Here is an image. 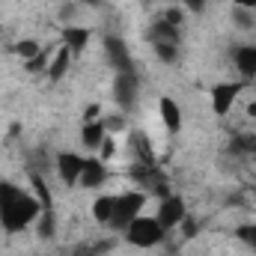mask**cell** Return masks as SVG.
<instances>
[{"label": "cell", "mask_w": 256, "mask_h": 256, "mask_svg": "<svg viewBox=\"0 0 256 256\" xmlns=\"http://www.w3.org/2000/svg\"><path fill=\"white\" fill-rule=\"evenodd\" d=\"M39 214H42V200L36 194L9 182V179H0V226H3V232L18 236L30 224H36Z\"/></svg>", "instance_id": "6da1fadb"}, {"label": "cell", "mask_w": 256, "mask_h": 256, "mask_svg": "<svg viewBox=\"0 0 256 256\" xmlns=\"http://www.w3.org/2000/svg\"><path fill=\"white\" fill-rule=\"evenodd\" d=\"M126 242L131 248H155V244H161L164 238H167V230L161 226V220L155 218V214H137L131 224L126 226Z\"/></svg>", "instance_id": "7a4b0ae2"}, {"label": "cell", "mask_w": 256, "mask_h": 256, "mask_svg": "<svg viewBox=\"0 0 256 256\" xmlns=\"http://www.w3.org/2000/svg\"><path fill=\"white\" fill-rule=\"evenodd\" d=\"M146 200H149V194L140 191V188L116 194V208H114V218H110V224H108V226H110V230H116V232H126L128 224H131L137 214H143Z\"/></svg>", "instance_id": "3957f363"}, {"label": "cell", "mask_w": 256, "mask_h": 256, "mask_svg": "<svg viewBox=\"0 0 256 256\" xmlns=\"http://www.w3.org/2000/svg\"><path fill=\"white\" fill-rule=\"evenodd\" d=\"M244 90H248V80H220V84H214L212 92H208L212 114H214V116H226V114L236 108V102H238V96H242Z\"/></svg>", "instance_id": "277c9868"}, {"label": "cell", "mask_w": 256, "mask_h": 256, "mask_svg": "<svg viewBox=\"0 0 256 256\" xmlns=\"http://www.w3.org/2000/svg\"><path fill=\"white\" fill-rule=\"evenodd\" d=\"M137 98H140L137 72H116V78H114V102L120 104V110H134Z\"/></svg>", "instance_id": "5b68a950"}, {"label": "cell", "mask_w": 256, "mask_h": 256, "mask_svg": "<svg viewBox=\"0 0 256 256\" xmlns=\"http://www.w3.org/2000/svg\"><path fill=\"white\" fill-rule=\"evenodd\" d=\"M155 218L161 220V226H164L167 232H170V230H179V224L188 218V202H185V196H179V194H167V196L158 202Z\"/></svg>", "instance_id": "8992f818"}, {"label": "cell", "mask_w": 256, "mask_h": 256, "mask_svg": "<svg viewBox=\"0 0 256 256\" xmlns=\"http://www.w3.org/2000/svg\"><path fill=\"white\" fill-rule=\"evenodd\" d=\"M102 48H104L108 63L114 66L116 72H134V60H131V51H128L126 39H120V36H104V39H102Z\"/></svg>", "instance_id": "52a82bcc"}, {"label": "cell", "mask_w": 256, "mask_h": 256, "mask_svg": "<svg viewBox=\"0 0 256 256\" xmlns=\"http://www.w3.org/2000/svg\"><path fill=\"white\" fill-rule=\"evenodd\" d=\"M84 155L80 152H72V149H63V152H57V176H60V182L63 185H78V179H80V170H84Z\"/></svg>", "instance_id": "ba28073f"}, {"label": "cell", "mask_w": 256, "mask_h": 256, "mask_svg": "<svg viewBox=\"0 0 256 256\" xmlns=\"http://www.w3.org/2000/svg\"><path fill=\"white\" fill-rule=\"evenodd\" d=\"M108 161H102L98 155L96 158H86L84 161V170H80V179H78V185L80 188H86V191H98L104 182H108Z\"/></svg>", "instance_id": "9c48e42d"}, {"label": "cell", "mask_w": 256, "mask_h": 256, "mask_svg": "<svg viewBox=\"0 0 256 256\" xmlns=\"http://www.w3.org/2000/svg\"><path fill=\"white\" fill-rule=\"evenodd\" d=\"M158 110H161V122H164V128H167L170 134H179V131H182V104H179L176 98L164 96V98L158 102Z\"/></svg>", "instance_id": "30bf717a"}, {"label": "cell", "mask_w": 256, "mask_h": 256, "mask_svg": "<svg viewBox=\"0 0 256 256\" xmlns=\"http://www.w3.org/2000/svg\"><path fill=\"white\" fill-rule=\"evenodd\" d=\"M232 60L244 80H256V45H238L232 51Z\"/></svg>", "instance_id": "8fae6325"}, {"label": "cell", "mask_w": 256, "mask_h": 256, "mask_svg": "<svg viewBox=\"0 0 256 256\" xmlns=\"http://www.w3.org/2000/svg\"><path fill=\"white\" fill-rule=\"evenodd\" d=\"M90 36H92V30H90V27L68 24V27L63 30V45L72 51V57H74V54H80V51L90 45Z\"/></svg>", "instance_id": "7c38bea8"}, {"label": "cell", "mask_w": 256, "mask_h": 256, "mask_svg": "<svg viewBox=\"0 0 256 256\" xmlns=\"http://www.w3.org/2000/svg\"><path fill=\"white\" fill-rule=\"evenodd\" d=\"M128 143H131V152H134L137 164H155V146H152V140L143 131H134Z\"/></svg>", "instance_id": "4fadbf2b"}, {"label": "cell", "mask_w": 256, "mask_h": 256, "mask_svg": "<svg viewBox=\"0 0 256 256\" xmlns=\"http://www.w3.org/2000/svg\"><path fill=\"white\" fill-rule=\"evenodd\" d=\"M108 137V131L102 126V120H90V122H80V143L86 146V149H92V152H98V146H102V140Z\"/></svg>", "instance_id": "5bb4252c"}, {"label": "cell", "mask_w": 256, "mask_h": 256, "mask_svg": "<svg viewBox=\"0 0 256 256\" xmlns=\"http://www.w3.org/2000/svg\"><path fill=\"white\" fill-rule=\"evenodd\" d=\"M149 39L152 42H164V45H179L182 42V33H179V27H173L164 18H158L152 24V30H149Z\"/></svg>", "instance_id": "9a60e30c"}, {"label": "cell", "mask_w": 256, "mask_h": 256, "mask_svg": "<svg viewBox=\"0 0 256 256\" xmlns=\"http://www.w3.org/2000/svg\"><path fill=\"white\" fill-rule=\"evenodd\" d=\"M114 208H116V194H102V196H96V202H92V218H96V224L108 226L110 218H114Z\"/></svg>", "instance_id": "2e32d148"}, {"label": "cell", "mask_w": 256, "mask_h": 256, "mask_svg": "<svg viewBox=\"0 0 256 256\" xmlns=\"http://www.w3.org/2000/svg\"><path fill=\"white\" fill-rule=\"evenodd\" d=\"M68 66H72V51L63 45V48L54 51V57H51V63H48V72H45V74H48L51 80H63L66 72H68Z\"/></svg>", "instance_id": "e0dca14e"}, {"label": "cell", "mask_w": 256, "mask_h": 256, "mask_svg": "<svg viewBox=\"0 0 256 256\" xmlns=\"http://www.w3.org/2000/svg\"><path fill=\"white\" fill-rule=\"evenodd\" d=\"M39 238L42 242H51L54 236H57V214H54V206L51 208H42V214H39Z\"/></svg>", "instance_id": "ac0fdd59"}, {"label": "cell", "mask_w": 256, "mask_h": 256, "mask_svg": "<svg viewBox=\"0 0 256 256\" xmlns=\"http://www.w3.org/2000/svg\"><path fill=\"white\" fill-rule=\"evenodd\" d=\"M230 152L232 155H256V134H248V131L236 134L230 143Z\"/></svg>", "instance_id": "d6986e66"}, {"label": "cell", "mask_w": 256, "mask_h": 256, "mask_svg": "<svg viewBox=\"0 0 256 256\" xmlns=\"http://www.w3.org/2000/svg\"><path fill=\"white\" fill-rule=\"evenodd\" d=\"M12 51H15V57H21L24 63H30V60L42 51V45H39L36 39H21V42H15V45H12Z\"/></svg>", "instance_id": "ffe728a7"}, {"label": "cell", "mask_w": 256, "mask_h": 256, "mask_svg": "<svg viewBox=\"0 0 256 256\" xmlns=\"http://www.w3.org/2000/svg\"><path fill=\"white\" fill-rule=\"evenodd\" d=\"M232 21L238 30H256V9H232Z\"/></svg>", "instance_id": "44dd1931"}, {"label": "cell", "mask_w": 256, "mask_h": 256, "mask_svg": "<svg viewBox=\"0 0 256 256\" xmlns=\"http://www.w3.org/2000/svg\"><path fill=\"white\" fill-rule=\"evenodd\" d=\"M152 48H155V57L161 60L164 66H173L179 60V45H164V42H152Z\"/></svg>", "instance_id": "7402d4cb"}, {"label": "cell", "mask_w": 256, "mask_h": 256, "mask_svg": "<svg viewBox=\"0 0 256 256\" xmlns=\"http://www.w3.org/2000/svg\"><path fill=\"white\" fill-rule=\"evenodd\" d=\"M236 238L256 254V224H238L236 226Z\"/></svg>", "instance_id": "603a6c76"}, {"label": "cell", "mask_w": 256, "mask_h": 256, "mask_svg": "<svg viewBox=\"0 0 256 256\" xmlns=\"http://www.w3.org/2000/svg\"><path fill=\"white\" fill-rule=\"evenodd\" d=\"M102 126H104L108 134H120V131L128 128V120H126V114H104L102 116Z\"/></svg>", "instance_id": "cb8c5ba5"}, {"label": "cell", "mask_w": 256, "mask_h": 256, "mask_svg": "<svg viewBox=\"0 0 256 256\" xmlns=\"http://www.w3.org/2000/svg\"><path fill=\"white\" fill-rule=\"evenodd\" d=\"M51 57H54L51 51H39V54L30 60V63H24V68H27V72H48V63H51Z\"/></svg>", "instance_id": "d4e9b609"}, {"label": "cell", "mask_w": 256, "mask_h": 256, "mask_svg": "<svg viewBox=\"0 0 256 256\" xmlns=\"http://www.w3.org/2000/svg\"><path fill=\"white\" fill-rule=\"evenodd\" d=\"M161 18H164L167 24H173V27H179V30H182V24H185V9H182V6H179V9H176V6H170V9H164V15H161Z\"/></svg>", "instance_id": "484cf974"}, {"label": "cell", "mask_w": 256, "mask_h": 256, "mask_svg": "<svg viewBox=\"0 0 256 256\" xmlns=\"http://www.w3.org/2000/svg\"><path fill=\"white\" fill-rule=\"evenodd\" d=\"M116 155V140H114V134H108L104 140H102V146H98V158L102 161H110Z\"/></svg>", "instance_id": "4316f807"}, {"label": "cell", "mask_w": 256, "mask_h": 256, "mask_svg": "<svg viewBox=\"0 0 256 256\" xmlns=\"http://www.w3.org/2000/svg\"><path fill=\"white\" fill-rule=\"evenodd\" d=\"M179 230H182V236H185V238H194V236H200L202 224H200L196 218H191V214H188V218H185V220L179 224Z\"/></svg>", "instance_id": "83f0119b"}, {"label": "cell", "mask_w": 256, "mask_h": 256, "mask_svg": "<svg viewBox=\"0 0 256 256\" xmlns=\"http://www.w3.org/2000/svg\"><path fill=\"white\" fill-rule=\"evenodd\" d=\"M208 6V0H182V9L185 12H194V15H202Z\"/></svg>", "instance_id": "f1b7e54d"}, {"label": "cell", "mask_w": 256, "mask_h": 256, "mask_svg": "<svg viewBox=\"0 0 256 256\" xmlns=\"http://www.w3.org/2000/svg\"><path fill=\"white\" fill-rule=\"evenodd\" d=\"M104 114H102V108H98V102H90V108L84 110V120L80 122H90V120H102Z\"/></svg>", "instance_id": "f546056e"}, {"label": "cell", "mask_w": 256, "mask_h": 256, "mask_svg": "<svg viewBox=\"0 0 256 256\" xmlns=\"http://www.w3.org/2000/svg\"><path fill=\"white\" fill-rule=\"evenodd\" d=\"M232 6H238V9H256V0H232Z\"/></svg>", "instance_id": "4dcf8cb0"}, {"label": "cell", "mask_w": 256, "mask_h": 256, "mask_svg": "<svg viewBox=\"0 0 256 256\" xmlns=\"http://www.w3.org/2000/svg\"><path fill=\"white\" fill-rule=\"evenodd\" d=\"M248 116H250V120H256V98L248 104Z\"/></svg>", "instance_id": "1f68e13d"}, {"label": "cell", "mask_w": 256, "mask_h": 256, "mask_svg": "<svg viewBox=\"0 0 256 256\" xmlns=\"http://www.w3.org/2000/svg\"><path fill=\"white\" fill-rule=\"evenodd\" d=\"M74 3H80V6H98L102 0H74Z\"/></svg>", "instance_id": "d6a6232c"}, {"label": "cell", "mask_w": 256, "mask_h": 256, "mask_svg": "<svg viewBox=\"0 0 256 256\" xmlns=\"http://www.w3.org/2000/svg\"><path fill=\"white\" fill-rule=\"evenodd\" d=\"M143 3H152V0H143Z\"/></svg>", "instance_id": "836d02e7"}, {"label": "cell", "mask_w": 256, "mask_h": 256, "mask_svg": "<svg viewBox=\"0 0 256 256\" xmlns=\"http://www.w3.org/2000/svg\"><path fill=\"white\" fill-rule=\"evenodd\" d=\"M254 196H256V188H254Z\"/></svg>", "instance_id": "e575fe53"}]
</instances>
